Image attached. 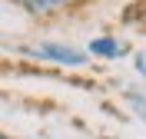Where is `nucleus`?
Masks as SVG:
<instances>
[{
	"instance_id": "f257e3e1",
	"label": "nucleus",
	"mask_w": 146,
	"mask_h": 139,
	"mask_svg": "<svg viewBox=\"0 0 146 139\" xmlns=\"http://www.w3.org/2000/svg\"><path fill=\"white\" fill-rule=\"evenodd\" d=\"M27 53L36 56V60H53V63H63V66H83L86 63V53L73 50V46L63 43H40V46H27Z\"/></svg>"
},
{
	"instance_id": "f03ea898",
	"label": "nucleus",
	"mask_w": 146,
	"mask_h": 139,
	"mask_svg": "<svg viewBox=\"0 0 146 139\" xmlns=\"http://www.w3.org/2000/svg\"><path fill=\"white\" fill-rule=\"evenodd\" d=\"M90 53L93 56H119L123 46H119L113 37H96V40H90Z\"/></svg>"
},
{
	"instance_id": "7ed1b4c3",
	"label": "nucleus",
	"mask_w": 146,
	"mask_h": 139,
	"mask_svg": "<svg viewBox=\"0 0 146 139\" xmlns=\"http://www.w3.org/2000/svg\"><path fill=\"white\" fill-rule=\"evenodd\" d=\"M13 3H20L23 10H33V13H50V10L63 7L66 0H13Z\"/></svg>"
},
{
	"instance_id": "20e7f679",
	"label": "nucleus",
	"mask_w": 146,
	"mask_h": 139,
	"mask_svg": "<svg viewBox=\"0 0 146 139\" xmlns=\"http://www.w3.org/2000/svg\"><path fill=\"white\" fill-rule=\"evenodd\" d=\"M136 73L146 76V50H143V53H136Z\"/></svg>"
},
{
	"instance_id": "39448f33",
	"label": "nucleus",
	"mask_w": 146,
	"mask_h": 139,
	"mask_svg": "<svg viewBox=\"0 0 146 139\" xmlns=\"http://www.w3.org/2000/svg\"><path fill=\"white\" fill-rule=\"evenodd\" d=\"M139 116H143V119H146V109H139Z\"/></svg>"
}]
</instances>
